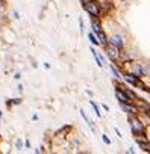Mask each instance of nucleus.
I'll use <instances>...</instances> for the list:
<instances>
[{"label":"nucleus","instance_id":"nucleus-26","mask_svg":"<svg viewBox=\"0 0 150 154\" xmlns=\"http://www.w3.org/2000/svg\"><path fill=\"white\" fill-rule=\"evenodd\" d=\"M87 95H88V97H93V92H91L90 89H87Z\"/></svg>","mask_w":150,"mask_h":154},{"label":"nucleus","instance_id":"nucleus-9","mask_svg":"<svg viewBox=\"0 0 150 154\" xmlns=\"http://www.w3.org/2000/svg\"><path fill=\"white\" fill-rule=\"evenodd\" d=\"M90 51H91V54H93V57H94V60H96L97 66H99V68H105V66H106V62H105L103 54H102V53H99V51L94 48V45H91V47H90Z\"/></svg>","mask_w":150,"mask_h":154},{"label":"nucleus","instance_id":"nucleus-10","mask_svg":"<svg viewBox=\"0 0 150 154\" xmlns=\"http://www.w3.org/2000/svg\"><path fill=\"white\" fill-rule=\"evenodd\" d=\"M91 29L94 33H99L103 30V26H102V18H91Z\"/></svg>","mask_w":150,"mask_h":154},{"label":"nucleus","instance_id":"nucleus-12","mask_svg":"<svg viewBox=\"0 0 150 154\" xmlns=\"http://www.w3.org/2000/svg\"><path fill=\"white\" fill-rule=\"evenodd\" d=\"M108 66H109V71L112 72V75H114V79H115V80L121 79V71L117 68V63H115V62H111Z\"/></svg>","mask_w":150,"mask_h":154},{"label":"nucleus","instance_id":"nucleus-8","mask_svg":"<svg viewBox=\"0 0 150 154\" xmlns=\"http://www.w3.org/2000/svg\"><path fill=\"white\" fill-rule=\"evenodd\" d=\"M109 44L115 45V47L120 48V50H123V48H124V38H123V35H121V33H112V35L109 36Z\"/></svg>","mask_w":150,"mask_h":154},{"label":"nucleus","instance_id":"nucleus-20","mask_svg":"<svg viewBox=\"0 0 150 154\" xmlns=\"http://www.w3.org/2000/svg\"><path fill=\"white\" fill-rule=\"evenodd\" d=\"M14 79H15V80H20V79H21V74H20V72H15V74H14Z\"/></svg>","mask_w":150,"mask_h":154},{"label":"nucleus","instance_id":"nucleus-18","mask_svg":"<svg viewBox=\"0 0 150 154\" xmlns=\"http://www.w3.org/2000/svg\"><path fill=\"white\" fill-rule=\"evenodd\" d=\"M79 30H81V33H84V30H85V26H84V20L82 18H79Z\"/></svg>","mask_w":150,"mask_h":154},{"label":"nucleus","instance_id":"nucleus-27","mask_svg":"<svg viewBox=\"0 0 150 154\" xmlns=\"http://www.w3.org/2000/svg\"><path fill=\"white\" fill-rule=\"evenodd\" d=\"M127 152H129V154H133L135 151H133V148H129V149H127Z\"/></svg>","mask_w":150,"mask_h":154},{"label":"nucleus","instance_id":"nucleus-3","mask_svg":"<svg viewBox=\"0 0 150 154\" xmlns=\"http://www.w3.org/2000/svg\"><path fill=\"white\" fill-rule=\"evenodd\" d=\"M84 9L90 15V18H102V8L97 0H90L88 3L84 5Z\"/></svg>","mask_w":150,"mask_h":154},{"label":"nucleus","instance_id":"nucleus-1","mask_svg":"<svg viewBox=\"0 0 150 154\" xmlns=\"http://www.w3.org/2000/svg\"><path fill=\"white\" fill-rule=\"evenodd\" d=\"M123 66H124V71L132 72V74H135L138 77H147V75H150V65H147L144 62H138V60L132 59V60L123 63Z\"/></svg>","mask_w":150,"mask_h":154},{"label":"nucleus","instance_id":"nucleus-19","mask_svg":"<svg viewBox=\"0 0 150 154\" xmlns=\"http://www.w3.org/2000/svg\"><path fill=\"white\" fill-rule=\"evenodd\" d=\"M21 148H23V140L18 139V140H17V149H21Z\"/></svg>","mask_w":150,"mask_h":154},{"label":"nucleus","instance_id":"nucleus-13","mask_svg":"<svg viewBox=\"0 0 150 154\" xmlns=\"http://www.w3.org/2000/svg\"><path fill=\"white\" fill-rule=\"evenodd\" d=\"M79 112H81V115H82V118H84V121H85V122H87V124L90 125V128H91V131H93V133H96V124H94V122H93V121H91V119L88 118V115L85 113V110H84V109H79Z\"/></svg>","mask_w":150,"mask_h":154},{"label":"nucleus","instance_id":"nucleus-17","mask_svg":"<svg viewBox=\"0 0 150 154\" xmlns=\"http://www.w3.org/2000/svg\"><path fill=\"white\" fill-rule=\"evenodd\" d=\"M11 103H12V104H20V103H21V98H12V100L8 101V104H11Z\"/></svg>","mask_w":150,"mask_h":154},{"label":"nucleus","instance_id":"nucleus-24","mask_svg":"<svg viewBox=\"0 0 150 154\" xmlns=\"http://www.w3.org/2000/svg\"><path fill=\"white\" fill-rule=\"evenodd\" d=\"M79 2H81V5H82V6H84V5H85V3H88V2H90V0H79Z\"/></svg>","mask_w":150,"mask_h":154},{"label":"nucleus","instance_id":"nucleus-6","mask_svg":"<svg viewBox=\"0 0 150 154\" xmlns=\"http://www.w3.org/2000/svg\"><path fill=\"white\" fill-rule=\"evenodd\" d=\"M120 109L127 115H139V107L135 103H120Z\"/></svg>","mask_w":150,"mask_h":154},{"label":"nucleus","instance_id":"nucleus-22","mask_svg":"<svg viewBox=\"0 0 150 154\" xmlns=\"http://www.w3.org/2000/svg\"><path fill=\"white\" fill-rule=\"evenodd\" d=\"M44 68H46V69H50V68H52V65H50L49 62H44Z\"/></svg>","mask_w":150,"mask_h":154},{"label":"nucleus","instance_id":"nucleus-15","mask_svg":"<svg viewBox=\"0 0 150 154\" xmlns=\"http://www.w3.org/2000/svg\"><path fill=\"white\" fill-rule=\"evenodd\" d=\"M90 104L93 106V109H94V112H96V116H97V118H102V113H100V109H99L97 103H96L94 100H90Z\"/></svg>","mask_w":150,"mask_h":154},{"label":"nucleus","instance_id":"nucleus-7","mask_svg":"<svg viewBox=\"0 0 150 154\" xmlns=\"http://www.w3.org/2000/svg\"><path fill=\"white\" fill-rule=\"evenodd\" d=\"M135 143L138 145L139 149H142L145 152H150V139L147 136H136L135 137Z\"/></svg>","mask_w":150,"mask_h":154},{"label":"nucleus","instance_id":"nucleus-4","mask_svg":"<svg viewBox=\"0 0 150 154\" xmlns=\"http://www.w3.org/2000/svg\"><path fill=\"white\" fill-rule=\"evenodd\" d=\"M115 88L117 89H120L121 92H124L132 101H135L136 98H138V94L135 92V89H132V88H129L127 85H126V82L123 80V82H120V79L118 80H115Z\"/></svg>","mask_w":150,"mask_h":154},{"label":"nucleus","instance_id":"nucleus-21","mask_svg":"<svg viewBox=\"0 0 150 154\" xmlns=\"http://www.w3.org/2000/svg\"><path fill=\"white\" fill-rule=\"evenodd\" d=\"M145 136H147V137L150 139V124L147 125V130H145Z\"/></svg>","mask_w":150,"mask_h":154},{"label":"nucleus","instance_id":"nucleus-2","mask_svg":"<svg viewBox=\"0 0 150 154\" xmlns=\"http://www.w3.org/2000/svg\"><path fill=\"white\" fill-rule=\"evenodd\" d=\"M127 122L130 125V131L132 134L136 137V136H145V130H147V125L141 121V118L138 115H127Z\"/></svg>","mask_w":150,"mask_h":154},{"label":"nucleus","instance_id":"nucleus-25","mask_svg":"<svg viewBox=\"0 0 150 154\" xmlns=\"http://www.w3.org/2000/svg\"><path fill=\"white\" fill-rule=\"evenodd\" d=\"M114 130H115V133H117V136H118V137H121V133H120V130H118V128H114Z\"/></svg>","mask_w":150,"mask_h":154},{"label":"nucleus","instance_id":"nucleus-11","mask_svg":"<svg viewBox=\"0 0 150 154\" xmlns=\"http://www.w3.org/2000/svg\"><path fill=\"white\" fill-rule=\"evenodd\" d=\"M115 97H117V100H118V103H133L124 92H121L120 89H117L115 88Z\"/></svg>","mask_w":150,"mask_h":154},{"label":"nucleus","instance_id":"nucleus-14","mask_svg":"<svg viewBox=\"0 0 150 154\" xmlns=\"http://www.w3.org/2000/svg\"><path fill=\"white\" fill-rule=\"evenodd\" d=\"M88 39H90V44L91 45H100V41H99V38H97V35L94 33V32H90L88 33Z\"/></svg>","mask_w":150,"mask_h":154},{"label":"nucleus","instance_id":"nucleus-5","mask_svg":"<svg viewBox=\"0 0 150 154\" xmlns=\"http://www.w3.org/2000/svg\"><path fill=\"white\" fill-rule=\"evenodd\" d=\"M103 48H105V53H106V56L109 57L111 62H115V63H117V62L120 60V53H121L120 48H117V47L112 45V44H108V45H105Z\"/></svg>","mask_w":150,"mask_h":154},{"label":"nucleus","instance_id":"nucleus-23","mask_svg":"<svg viewBox=\"0 0 150 154\" xmlns=\"http://www.w3.org/2000/svg\"><path fill=\"white\" fill-rule=\"evenodd\" d=\"M102 107H103V109H105V110H106V112H109V107H108V106H106V104H105V103H102Z\"/></svg>","mask_w":150,"mask_h":154},{"label":"nucleus","instance_id":"nucleus-16","mask_svg":"<svg viewBox=\"0 0 150 154\" xmlns=\"http://www.w3.org/2000/svg\"><path fill=\"white\" fill-rule=\"evenodd\" d=\"M102 140H103L106 145H111V139H109V136H108V134H105V133L102 134Z\"/></svg>","mask_w":150,"mask_h":154}]
</instances>
